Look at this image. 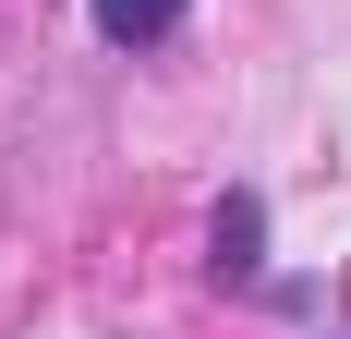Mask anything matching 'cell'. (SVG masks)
<instances>
[{
  "label": "cell",
  "mask_w": 351,
  "mask_h": 339,
  "mask_svg": "<svg viewBox=\"0 0 351 339\" xmlns=\"http://www.w3.org/2000/svg\"><path fill=\"white\" fill-rule=\"evenodd\" d=\"M218 279H254V242H267V218H254V194H230V206H218Z\"/></svg>",
  "instance_id": "1"
},
{
  "label": "cell",
  "mask_w": 351,
  "mask_h": 339,
  "mask_svg": "<svg viewBox=\"0 0 351 339\" xmlns=\"http://www.w3.org/2000/svg\"><path fill=\"white\" fill-rule=\"evenodd\" d=\"M182 25V0H97V36H121V49H134V36H170Z\"/></svg>",
  "instance_id": "2"
}]
</instances>
